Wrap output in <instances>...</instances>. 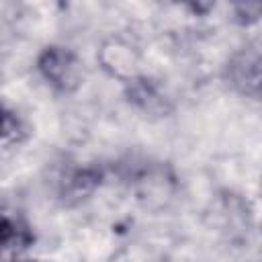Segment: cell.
I'll list each match as a JSON object with an SVG mask.
<instances>
[{"instance_id":"1","label":"cell","mask_w":262,"mask_h":262,"mask_svg":"<svg viewBox=\"0 0 262 262\" xmlns=\"http://www.w3.org/2000/svg\"><path fill=\"white\" fill-rule=\"evenodd\" d=\"M41 76L57 90L72 92L80 84V63L70 49L47 47L37 61Z\"/></svg>"},{"instance_id":"2","label":"cell","mask_w":262,"mask_h":262,"mask_svg":"<svg viewBox=\"0 0 262 262\" xmlns=\"http://www.w3.org/2000/svg\"><path fill=\"white\" fill-rule=\"evenodd\" d=\"M227 72H229V82L235 90L256 98L258 86H260V51H258V45H252V47L239 51L237 55H233V59L227 66Z\"/></svg>"},{"instance_id":"3","label":"cell","mask_w":262,"mask_h":262,"mask_svg":"<svg viewBox=\"0 0 262 262\" xmlns=\"http://www.w3.org/2000/svg\"><path fill=\"white\" fill-rule=\"evenodd\" d=\"M31 235L23 223H18L10 213L0 209V254L6 248H12L16 244H29Z\"/></svg>"},{"instance_id":"4","label":"cell","mask_w":262,"mask_h":262,"mask_svg":"<svg viewBox=\"0 0 262 262\" xmlns=\"http://www.w3.org/2000/svg\"><path fill=\"white\" fill-rule=\"evenodd\" d=\"M10 125H12V115L4 108V104H0V141L8 135Z\"/></svg>"},{"instance_id":"5","label":"cell","mask_w":262,"mask_h":262,"mask_svg":"<svg viewBox=\"0 0 262 262\" xmlns=\"http://www.w3.org/2000/svg\"><path fill=\"white\" fill-rule=\"evenodd\" d=\"M25 262H33V260H25Z\"/></svg>"}]
</instances>
